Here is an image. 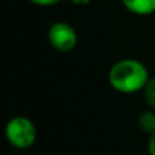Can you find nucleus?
<instances>
[{
    "mask_svg": "<svg viewBox=\"0 0 155 155\" xmlns=\"http://www.w3.org/2000/svg\"><path fill=\"white\" fill-rule=\"evenodd\" d=\"M113 90L121 94H134L142 91L150 80L148 70L136 59H123L114 63L107 75Z\"/></svg>",
    "mask_w": 155,
    "mask_h": 155,
    "instance_id": "obj_1",
    "label": "nucleus"
},
{
    "mask_svg": "<svg viewBox=\"0 0 155 155\" xmlns=\"http://www.w3.org/2000/svg\"><path fill=\"white\" fill-rule=\"evenodd\" d=\"M4 135L12 147L18 150H27L33 147L37 140V128L30 118L25 116H15L5 124Z\"/></svg>",
    "mask_w": 155,
    "mask_h": 155,
    "instance_id": "obj_2",
    "label": "nucleus"
},
{
    "mask_svg": "<svg viewBox=\"0 0 155 155\" xmlns=\"http://www.w3.org/2000/svg\"><path fill=\"white\" fill-rule=\"evenodd\" d=\"M49 44L59 52H71L78 44L76 30L67 22H54L48 30Z\"/></svg>",
    "mask_w": 155,
    "mask_h": 155,
    "instance_id": "obj_3",
    "label": "nucleus"
},
{
    "mask_svg": "<svg viewBox=\"0 0 155 155\" xmlns=\"http://www.w3.org/2000/svg\"><path fill=\"white\" fill-rule=\"evenodd\" d=\"M121 3L135 15L146 16L155 12V0H121Z\"/></svg>",
    "mask_w": 155,
    "mask_h": 155,
    "instance_id": "obj_4",
    "label": "nucleus"
},
{
    "mask_svg": "<svg viewBox=\"0 0 155 155\" xmlns=\"http://www.w3.org/2000/svg\"><path fill=\"white\" fill-rule=\"evenodd\" d=\"M137 124L142 131L146 134H154L155 132V113L151 110H146V112L140 113L137 117Z\"/></svg>",
    "mask_w": 155,
    "mask_h": 155,
    "instance_id": "obj_5",
    "label": "nucleus"
},
{
    "mask_svg": "<svg viewBox=\"0 0 155 155\" xmlns=\"http://www.w3.org/2000/svg\"><path fill=\"white\" fill-rule=\"evenodd\" d=\"M143 94H144V99L147 105L153 110H155V78H150V80L143 88Z\"/></svg>",
    "mask_w": 155,
    "mask_h": 155,
    "instance_id": "obj_6",
    "label": "nucleus"
},
{
    "mask_svg": "<svg viewBox=\"0 0 155 155\" xmlns=\"http://www.w3.org/2000/svg\"><path fill=\"white\" fill-rule=\"evenodd\" d=\"M29 2L35 5H41V7H49V5H54L60 3L61 0H29Z\"/></svg>",
    "mask_w": 155,
    "mask_h": 155,
    "instance_id": "obj_7",
    "label": "nucleus"
},
{
    "mask_svg": "<svg viewBox=\"0 0 155 155\" xmlns=\"http://www.w3.org/2000/svg\"><path fill=\"white\" fill-rule=\"evenodd\" d=\"M147 148H148V155H155V132L150 135Z\"/></svg>",
    "mask_w": 155,
    "mask_h": 155,
    "instance_id": "obj_8",
    "label": "nucleus"
},
{
    "mask_svg": "<svg viewBox=\"0 0 155 155\" xmlns=\"http://www.w3.org/2000/svg\"><path fill=\"white\" fill-rule=\"evenodd\" d=\"M70 2L74 3V4H78V5H84V4H88L91 0H70Z\"/></svg>",
    "mask_w": 155,
    "mask_h": 155,
    "instance_id": "obj_9",
    "label": "nucleus"
}]
</instances>
